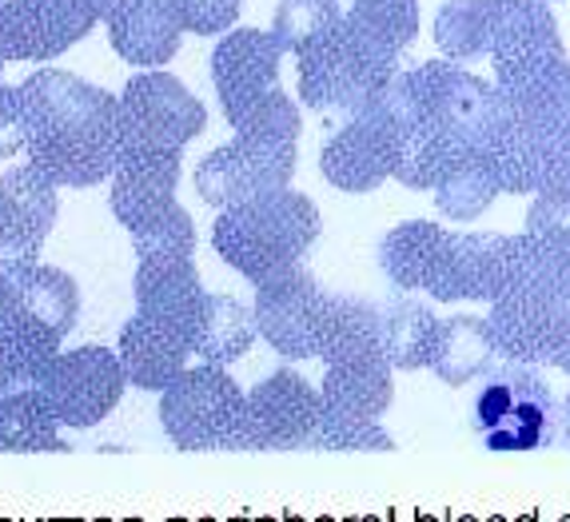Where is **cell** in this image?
I'll list each match as a JSON object with an SVG mask.
<instances>
[{
    "mask_svg": "<svg viewBox=\"0 0 570 522\" xmlns=\"http://www.w3.org/2000/svg\"><path fill=\"white\" fill-rule=\"evenodd\" d=\"M29 164L57 188H92L120 168V96L65 68H40L24 85Z\"/></svg>",
    "mask_w": 570,
    "mask_h": 522,
    "instance_id": "6da1fadb",
    "label": "cell"
},
{
    "mask_svg": "<svg viewBox=\"0 0 570 522\" xmlns=\"http://www.w3.org/2000/svg\"><path fill=\"white\" fill-rule=\"evenodd\" d=\"M320 208L304 191L279 188L256 200L224 208L212 228V247L247 284H267L284 276L312 252L320 239Z\"/></svg>",
    "mask_w": 570,
    "mask_h": 522,
    "instance_id": "7a4b0ae2",
    "label": "cell"
},
{
    "mask_svg": "<svg viewBox=\"0 0 570 522\" xmlns=\"http://www.w3.org/2000/svg\"><path fill=\"white\" fill-rule=\"evenodd\" d=\"M471 427L479 431L487 451H539L559 439V400L542 367L531 363L494 360V367L479 380V395L471 403Z\"/></svg>",
    "mask_w": 570,
    "mask_h": 522,
    "instance_id": "3957f363",
    "label": "cell"
},
{
    "mask_svg": "<svg viewBox=\"0 0 570 522\" xmlns=\"http://www.w3.org/2000/svg\"><path fill=\"white\" fill-rule=\"evenodd\" d=\"M160 427L180 451H256L247 395L216 363L188 367L160 391Z\"/></svg>",
    "mask_w": 570,
    "mask_h": 522,
    "instance_id": "277c9868",
    "label": "cell"
},
{
    "mask_svg": "<svg viewBox=\"0 0 570 522\" xmlns=\"http://www.w3.org/2000/svg\"><path fill=\"white\" fill-rule=\"evenodd\" d=\"M423 85V124L455 140L463 152L483 156L487 144L511 120V100L494 80L466 72L459 60H428L419 65Z\"/></svg>",
    "mask_w": 570,
    "mask_h": 522,
    "instance_id": "5b68a950",
    "label": "cell"
},
{
    "mask_svg": "<svg viewBox=\"0 0 570 522\" xmlns=\"http://www.w3.org/2000/svg\"><path fill=\"white\" fill-rule=\"evenodd\" d=\"M295 77H299V100L327 124H347L363 116L383 85L395 72L380 68L355 45L347 32L335 24L324 40H315L295 57Z\"/></svg>",
    "mask_w": 570,
    "mask_h": 522,
    "instance_id": "8992f818",
    "label": "cell"
},
{
    "mask_svg": "<svg viewBox=\"0 0 570 522\" xmlns=\"http://www.w3.org/2000/svg\"><path fill=\"white\" fill-rule=\"evenodd\" d=\"M208 124V108L184 80L148 68L124 85L120 96V160L136 152H184Z\"/></svg>",
    "mask_w": 570,
    "mask_h": 522,
    "instance_id": "52a82bcc",
    "label": "cell"
},
{
    "mask_svg": "<svg viewBox=\"0 0 570 522\" xmlns=\"http://www.w3.org/2000/svg\"><path fill=\"white\" fill-rule=\"evenodd\" d=\"M124 387H128V375H124L120 352L100 347V343L60 352L40 375V395L57 411L60 427L77 431L105 423L120 407Z\"/></svg>",
    "mask_w": 570,
    "mask_h": 522,
    "instance_id": "ba28073f",
    "label": "cell"
},
{
    "mask_svg": "<svg viewBox=\"0 0 570 522\" xmlns=\"http://www.w3.org/2000/svg\"><path fill=\"white\" fill-rule=\"evenodd\" d=\"M295 176V140L239 136L219 144L196 164V191L216 211L287 188Z\"/></svg>",
    "mask_w": 570,
    "mask_h": 522,
    "instance_id": "9c48e42d",
    "label": "cell"
},
{
    "mask_svg": "<svg viewBox=\"0 0 570 522\" xmlns=\"http://www.w3.org/2000/svg\"><path fill=\"white\" fill-rule=\"evenodd\" d=\"M494 355L531 367H551L570 335V304L534 284H511L487 312Z\"/></svg>",
    "mask_w": 570,
    "mask_h": 522,
    "instance_id": "30bf717a",
    "label": "cell"
},
{
    "mask_svg": "<svg viewBox=\"0 0 570 522\" xmlns=\"http://www.w3.org/2000/svg\"><path fill=\"white\" fill-rule=\"evenodd\" d=\"M487 9V60L494 85H519L542 65L567 60L554 12L547 0H483Z\"/></svg>",
    "mask_w": 570,
    "mask_h": 522,
    "instance_id": "8fae6325",
    "label": "cell"
},
{
    "mask_svg": "<svg viewBox=\"0 0 570 522\" xmlns=\"http://www.w3.org/2000/svg\"><path fill=\"white\" fill-rule=\"evenodd\" d=\"M327 292L312 272L292 267L284 276L256 287V327L272 352L284 360H315L320 355V327H324Z\"/></svg>",
    "mask_w": 570,
    "mask_h": 522,
    "instance_id": "7c38bea8",
    "label": "cell"
},
{
    "mask_svg": "<svg viewBox=\"0 0 570 522\" xmlns=\"http://www.w3.org/2000/svg\"><path fill=\"white\" fill-rule=\"evenodd\" d=\"M324 395L299 371L279 367L247 395V427L256 451H307L320 427Z\"/></svg>",
    "mask_w": 570,
    "mask_h": 522,
    "instance_id": "4fadbf2b",
    "label": "cell"
},
{
    "mask_svg": "<svg viewBox=\"0 0 570 522\" xmlns=\"http://www.w3.org/2000/svg\"><path fill=\"white\" fill-rule=\"evenodd\" d=\"M100 24L85 0H4L0 9V57L57 60Z\"/></svg>",
    "mask_w": 570,
    "mask_h": 522,
    "instance_id": "5bb4252c",
    "label": "cell"
},
{
    "mask_svg": "<svg viewBox=\"0 0 570 522\" xmlns=\"http://www.w3.org/2000/svg\"><path fill=\"white\" fill-rule=\"evenodd\" d=\"M451 244L455 232H448L435 219H407L391 228L380 244L383 276L400 292L428 295L435 304H455L451 292Z\"/></svg>",
    "mask_w": 570,
    "mask_h": 522,
    "instance_id": "9a60e30c",
    "label": "cell"
},
{
    "mask_svg": "<svg viewBox=\"0 0 570 522\" xmlns=\"http://www.w3.org/2000/svg\"><path fill=\"white\" fill-rule=\"evenodd\" d=\"M279 60L284 45L276 32L264 29H228L212 48V85L219 92L224 120H236L247 105H256L259 96L279 88Z\"/></svg>",
    "mask_w": 570,
    "mask_h": 522,
    "instance_id": "2e32d148",
    "label": "cell"
},
{
    "mask_svg": "<svg viewBox=\"0 0 570 522\" xmlns=\"http://www.w3.org/2000/svg\"><path fill=\"white\" fill-rule=\"evenodd\" d=\"M395 160H400V140L367 112L340 124L332 140L324 144V152H320L324 180L335 191H352V196L375 191L383 180H391Z\"/></svg>",
    "mask_w": 570,
    "mask_h": 522,
    "instance_id": "e0dca14e",
    "label": "cell"
},
{
    "mask_svg": "<svg viewBox=\"0 0 570 522\" xmlns=\"http://www.w3.org/2000/svg\"><path fill=\"white\" fill-rule=\"evenodd\" d=\"M204 299L208 292L191 259H140L136 267V315L184 335L191 347L204 319Z\"/></svg>",
    "mask_w": 570,
    "mask_h": 522,
    "instance_id": "ac0fdd59",
    "label": "cell"
},
{
    "mask_svg": "<svg viewBox=\"0 0 570 522\" xmlns=\"http://www.w3.org/2000/svg\"><path fill=\"white\" fill-rule=\"evenodd\" d=\"M108 45L124 65L164 68L180 52L184 24L171 0H116V9L105 17Z\"/></svg>",
    "mask_w": 570,
    "mask_h": 522,
    "instance_id": "d6986e66",
    "label": "cell"
},
{
    "mask_svg": "<svg viewBox=\"0 0 570 522\" xmlns=\"http://www.w3.org/2000/svg\"><path fill=\"white\" fill-rule=\"evenodd\" d=\"M0 196H4V216H9L0 256L37 259L48 232L57 224V184L32 164H20V168H9L0 176Z\"/></svg>",
    "mask_w": 570,
    "mask_h": 522,
    "instance_id": "ffe728a7",
    "label": "cell"
},
{
    "mask_svg": "<svg viewBox=\"0 0 570 522\" xmlns=\"http://www.w3.org/2000/svg\"><path fill=\"white\" fill-rule=\"evenodd\" d=\"M180 152H136L124 156L120 168L112 171V216L124 228L136 232L148 219L164 216L176 204V188H180Z\"/></svg>",
    "mask_w": 570,
    "mask_h": 522,
    "instance_id": "44dd1931",
    "label": "cell"
},
{
    "mask_svg": "<svg viewBox=\"0 0 570 522\" xmlns=\"http://www.w3.org/2000/svg\"><path fill=\"white\" fill-rule=\"evenodd\" d=\"M514 284V236L503 232H455L451 244V292L455 304H494Z\"/></svg>",
    "mask_w": 570,
    "mask_h": 522,
    "instance_id": "7402d4cb",
    "label": "cell"
},
{
    "mask_svg": "<svg viewBox=\"0 0 570 522\" xmlns=\"http://www.w3.org/2000/svg\"><path fill=\"white\" fill-rule=\"evenodd\" d=\"M77 315L80 287L68 272L40 264V259H24L17 267V307H12L9 323H20V327H32V332L65 343V335L77 327Z\"/></svg>",
    "mask_w": 570,
    "mask_h": 522,
    "instance_id": "603a6c76",
    "label": "cell"
},
{
    "mask_svg": "<svg viewBox=\"0 0 570 522\" xmlns=\"http://www.w3.org/2000/svg\"><path fill=\"white\" fill-rule=\"evenodd\" d=\"M116 352H120L124 375H128L132 387L164 391L188 371L191 343L184 339V335L160 327V323L144 319V315H132V319L120 327Z\"/></svg>",
    "mask_w": 570,
    "mask_h": 522,
    "instance_id": "cb8c5ba5",
    "label": "cell"
},
{
    "mask_svg": "<svg viewBox=\"0 0 570 522\" xmlns=\"http://www.w3.org/2000/svg\"><path fill=\"white\" fill-rule=\"evenodd\" d=\"M387 355L380 360H355V363H327L320 395L324 411L352 418H383V411L395 400V380H391Z\"/></svg>",
    "mask_w": 570,
    "mask_h": 522,
    "instance_id": "d4e9b609",
    "label": "cell"
},
{
    "mask_svg": "<svg viewBox=\"0 0 570 522\" xmlns=\"http://www.w3.org/2000/svg\"><path fill=\"white\" fill-rule=\"evenodd\" d=\"M383 335H380V307L360 299V295H332L320 327V360L327 363H355V360H380Z\"/></svg>",
    "mask_w": 570,
    "mask_h": 522,
    "instance_id": "484cf974",
    "label": "cell"
},
{
    "mask_svg": "<svg viewBox=\"0 0 570 522\" xmlns=\"http://www.w3.org/2000/svg\"><path fill=\"white\" fill-rule=\"evenodd\" d=\"M494 360H499V355H494L487 319H479V315H451V319H439L431 371H435L448 387L479 383L487 371L494 367Z\"/></svg>",
    "mask_w": 570,
    "mask_h": 522,
    "instance_id": "4316f807",
    "label": "cell"
},
{
    "mask_svg": "<svg viewBox=\"0 0 570 522\" xmlns=\"http://www.w3.org/2000/svg\"><path fill=\"white\" fill-rule=\"evenodd\" d=\"M380 335H383V355H387L391 367L423 371L431 367V352H435L439 315L431 312V304L403 292L380 307Z\"/></svg>",
    "mask_w": 570,
    "mask_h": 522,
    "instance_id": "83f0119b",
    "label": "cell"
},
{
    "mask_svg": "<svg viewBox=\"0 0 570 522\" xmlns=\"http://www.w3.org/2000/svg\"><path fill=\"white\" fill-rule=\"evenodd\" d=\"M256 339H259L256 312L239 304L236 295L208 292V299H204V319H200V332H196V347H191V355H200V363L228 367V363L244 360Z\"/></svg>",
    "mask_w": 570,
    "mask_h": 522,
    "instance_id": "f1b7e54d",
    "label": "cell"
},
{
    "mask_svg": "<svg viewBox=\"0 0 570 522\" xmlns=\"http://www.w3.org/2000/svg\"><path fill=\"white\" fill-rule=\"evenodd\" d=\"M503 92L519 120L534 124L542 132H567L570 128V60L542 65L539 72L523 77L519 85L503 88Z\"/></svg>",
    "mask_w": 570,
    "mask_h": 522,
    "instance_id": "f546056e",
    "label": "cell"
},
{
    "mask_svg": "<svg viewBox=\"0 0 570 522\" xmlns=\"http://www.w3.org/2000/svg\"><path fill=\"white\" fill-rule=\"evenodd\" d=\"M0 451H68V443L60 439V418L48 407V400L40 395V387L12 391L0 400Z\"/></svg>",
    "mask_w": 570,
    "mask_h": 522,
    "instance_id": "4dcf8cb0",
    "label": "cell"
},
{
    "mask_svg": "<svg viewBox=\"0 0 570 522\" xmlns=\"http://www.w3.org/2000/svg\"><path fill=\"white\" fill-rule=\"evenodd\" d=\"M57 355L60 339L32 332V327H20V323H4L0 327V400L12 395V391L40 387V375Z\"/></svg>",
    "mask_w": 570,
    "mask_h": 522,
    "instance_id": "1f68e13d",
    "label": "cell"
},
{
    "mask_svg": "<svg viewBox=\"0 0 570 522\" xmlns=\"http://www.w3.org/2000/svg\"><path fill=\"white\" fill-rule=\"evenodd\" d=\"M463 160H471V152H463L455 140H448V136L435 132V128H428V124H419L415 132L400 144L395 180L411 191H419V188L435 191V184L443 180L448 171H455Z\"/></svg>",
    "mask_w": 570,
    "mask_h": 522,
    "instance_id": "d6a6232c",
    "label": "cell"
},
{
    "mask_svg": "<svg viewBox=\"0 0 570 522\" xmlns=\"http://www.w3.org/2000/svg\"><path fill=\"white\" fill-rule=\"evenodd\" d=\"M431 196H435V208L443 219H475L494 204L499 180H494V171L487 168L483 156H471L455 171H448Z\"/></svg>",
    "mask_w": 570,
    "mask_h": 522,
    "instance_id": "836d02e7",
    "label": "cell"
},
{
    "mask_svg": "<svg viewBox=\"0 0 570 522\" xmlns=\"http://www.w3.org/2000/svg\"><path fill=\"white\" fill-rule=\"evenodd\" d=\"M514 284H534L570 304V244L534 232L514 236Z\"/></svg>",
    "mask_w": 570,
    "mask_h": 522,
    "instance_id": "e575fe53",
    "label": "cell"
},
{
    "mask_svg": "<svg viewBox=\"0 0 570 522\" xmlns=\"http://www.w3.org/2000/svg\"><path fill=\"white\" fill-rule=\"evenodd\" d=\"M340 20H343V0H279L272 32L284 45V52L299 57L315 40H324Z\"/></svg>",
    "mask_w": 570,
    "mask_h": 522,
    "instance_id": "d590c367",
    "label": "cell"
},
{
    "mask_svg": "<svg viewBox=\"0 0 570 522\" xmlns=\"http://www.w3.org/2000/svg\"><path fill=\"white\" fill-rule=\"evenodd\" d=\"M435 45L448 60H487L483 0H448L435 17Z\"/></svg>",
    "mask_w": 570,
    "mask_h": 522,
    "instance_id": "8d00e7d4",
    "label": "cell"
},
{
    "mask_svg": "<svg viewBox=\"0 0 570 522\" xmlns=\"http://www.w3.org/2000/svg\"><path fill=\"white\" fill-rule=\"evenodd\" d=\"M128 236H132V247L140 259H164L168 264V259H191V252H196V224H191L188 208H180V204H171L164 216L148 219Z\"/></svg>",
    "mask_w": 570,
    "mask_h": 522,
    "instance_id": "74e56055",
    "label": "cell"
},
{
    "mask_svg": "<svg viewBox=\"0 0 570 522\" xmlns=\"http://www.w3.org/2000/svg\"><path fill=\"white\" fill-rule=\"evenodd\" d=\"M367 116H375V120H380L400 144L407 140L419 124H423V85H419L415 68H411V72H403L400 68V72H395V77L375 92Z\"/></svg>",
    "mask_w": 570,
    "mask_h": 522,
    "instance_id": "f35d334b",
    "label": "cell"
},
{
    "mask_svg": "<svg viewBox=\"0 0 570 522\" xmlns=\"http://www.w3.org/2000/svg\"><path fill=\"white\" fill-rule=\"evenodd\" d=\"M232 128L239 136H259V140H299L304 120H299V108H295L292 96L272 88V92L259 96L256 105H247L232 120Z\"/></svg>",
    "mask_w": 570,
    "mask_h": 522,
    "instance_id": "ab89813d",
    "label": "cell"
},
{
    "mask_svg": "<svg viewBox=\"0 0 570 522\" xmlns=\"http://www.w3.org/2000/svg\"><path fill=\"white\" fill-rule=\"evenodd\" d=\"M312 451H395V439L380 427V418H352L320 411Z\"/></svg>",
    "mask_w": 570,
    "mask_h": 522,
    "instance_id": "60d3db41",
    "label": "cell"
},
{
    "mask_svg": "<svg viewBox=\"0 0 570 522\" xmlns=\"http://www.w3.org/2000/svg\"><path fill=\"white\" fill-rule=\"evenodd\" d=\"M171 4L184 32H196V37H224L228 29H236L244 9V0H171Z\"/></svg>",
    "mask_w": 570,
    "mask_h": 522,
    "instance_id": "b9f144b4",
    "label": "cell"
},
{
    "mask_svg": "<svg viewBox=\"0 0 570 522\" xmlns=\"http://www.w3.org/2000/svg\"><path fill=\"white\" fill-rule=\"evenodd\" d=\"M527 232L570 244V196L562 191H539L527 208Z\"/></svg>",
    "mask_w": 570,
    "mask_h": 522,
    "instance_id": "7bdbcfd3",
    "label": "cell"
},
{
    "mask_svg": "<svg viewBox=\"0 0 570 522\" xmlns=\"http://www.w3.org/2000/svg\"><path fill=\"white\" fill-rule=\"evenodd\" d=\"M29 148V120H24V96L20 85L0 88V160L20 156Z\"/></svg>",
    "mask_w": 570,
    "mask_h": 522,
    "instance_id": "ee69618b",
    "label": "cell"
},
{
    "mask_svg": "<svg viewBox=\"0 0 570 522\" xmlns=\"http://www.w3.org/2000/svg\"><path fill=\"white\" fill-rule=\"evenodd\" d=\"M539 191H562V196H570V128L567 132H554L551 144H547ZM539 191H534V196H539Z\"/></svg>",
    "mask_w": 570,
    "mask_h": 522,
    "instance_id": "f6af8a7d",
    "label": "cell"
},
{
    "mask_svg": "<svg viewBox=\"0 0 570 522\" xmlns=\"http://www.w3.org/2000/svg\"><path fill=\"white\" fill-rule=\"evenodd\" d=\"M24 259H4L0 256V327L12 319V307H17V267Z\"/></svg>",
    "mask_w": 570,
    "mask_h": 522,
    "instance_id": "bcb514c9",
    "label": "cell"
},
{
    "mask_svg": "<svg viewBox=\"0 0 570 522\" xmlns=\"http://www.w3.org/2000/svg\"><path fill=\"white\" fill-rule=\"evenodd\" d=\"M559 439L570 446V391H567V400L559 403Z\"/></svg>",
    "mask_w": 570,
    "mask_h": 522,
    "instance_id": "7dc6e473",
    "label": "cell"
},
{
    "mask_svg": "<svg viewBox=\"0 0 570 522\" xmlns=\"http://www.w3.org/2000/svg\"><path fill=\"white\" fill-rule=\"evenodd\" d=\"M551 367H559L562 375H570V335H567V343H562V347H559V355H554Z\"/></svg>",
    "mask_w": 570,
    "mask_h": 522,
    "instance_id": "c3c4849f",
    "label": "cell"
},
{
    "mask_svg": "<svg viewBox=\"0 0 570 522\" xmlns=\"http://www.w3.org/2000/svg\"><path fill=\"white\" fill-rule=\"evenodd\" d=\"M85 4H88V9H92V12H96V17H100V20H105L108 12L116 9V0H85Z\"/></svg>",
    "mask_w": 570,
    "mask_h": 522,
    "instance_id": "681fc988",
    "label": "cell"
},
{
    "mask_svg": "<svg viewBox=\"0 0 570 522\" xmlns=\"http://www.w3.org/2000/svg\"><path fill=\"white\" fill-rule=\"evenodd\" d=\"M4 228H9V216H4V196H0V244H4Z\"/></svg>",
    "mask_w": 570,
    "mask_h": 522,
    "instance_id": "f907efd6",
    "label": "cell"
},
{
    "mask_svg": "<svg viewBox=\"0 0 570 522\" xmlns=\"http://www.w3.org/2000/svg\"><path fill=\"white\" fill-rule=\"evenodd\" d=\"M4 65H9V60L0 57V88H4Z\"/></svg>",
    "mask_w": 570,
    "mask_h": 522,
    "instance_id": "816d5d0a",
    "label": "cell"
},
{
    "mask_svg": "<svg viewBox=\"0 0 570 522\" xmlns=\"http://www.w3.org/2000/svg\"><path fill=\"white\" fill-rule=\"evenodd\" d=\"M0 9H4V0H0Z\"/></svg>",
    "mask_w": 570,
    "mask_h": 522,
    "instance_id": "f5cc1de1",
    "label": "cell"
}]
</instances>
